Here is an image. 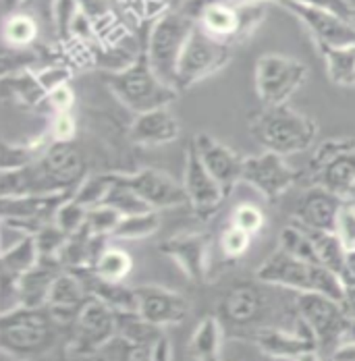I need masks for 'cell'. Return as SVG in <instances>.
I'll return each mask as SVG.
<instances>
[{
	"instance_id": "obj_1",
	"label": "cell",
	"mask_w": 355,
	"mask_h": 361,
	"mask_svg": "<svg viewBox=\"0 0 355 361\" xmlns=\"http://www.w3.org/2000/svg\"><path fill=\"white\" fill-rule=\"evenodd\" d=\"M85 179V160L73 144L50 142L32 164L17 171H2V197L75 193Z\"/></svg>"
},
{
	"instance_id": "obj_2",
	"label": "cell",
	"mask_w": 355,
	"mask_h": 361,
	"mask_svg": "<svg viewBox=\"0 0 355 361\" xmlns=\"http://www.w3.org/2000/svg\"><path fill=\"white\" fill-rule=\"evenodd\" d=\"M249 129L258 144L279 156L310 149L318 135V123L289 104L264 106L251 118Z\"/></svg>"
},
{
	"instance_id": "obj_3",
	"label": "cell",
	"mask_w": 355,
	"mask_h": 361,
	"mask_svg": "<svg viewBox=\"0 0 355 361\" xmlns=\"http://www.w3.org/2000/svg\"><path fill=\"white\" fill-rule=\"evenodd\" d=\"M255 279L260 283L297 293H322L339 301L345 293V283L341 276H337L322 264L293 257L281 247L255 270Z\"/></svg>"
},
{
	"instance_id": "obj_4",
	"label": "cell",
	"mask_w": 355,
	"mask_h": 361,
	"mask_svg": "<svg viewBox=\"0 0 355 361\" xmlns=\"http://www.w3.org/2000/svg\"><path fill=\"white\" fill-rule=\"evenodd\" d=\"M110 92L131 110L133 114H142L150 110L171 106L177 100L179 90L164 83L148 63L145 52L140 54L125 69L107 73L104 77Z\"/></svg>"
},
{
	"instance_id": "obj_5",
	"label": "cell",
	"mask_w": 355,
	"mask_h": 361,
	"mask_svg": "<svg viewBox=\"0 0 355 361\" xmlns=\"http://www.w3.org/2000/svg\"><path fill=\"white\" fill-rule=\"evenodd\" d=\"M52 316L46 307H15L0 316L2 353L28 360L48 351L54 343Z\"/></svg>"
},
{
	"instance_id": "obj_6",
	"label": "cell",
	"mask_w": 355,
	"mask_h": 361,
	"mask_svg": "<svg viewBox=\"0 0 355 361\" xmlns=\"http://www.w3.org/2000/svg\"><path fill=\"white\" fill-rule=\"evenodd\" d=\"M195 30V21L187 17L183 11L164 13L150 30L145 56L154 73L169 85L179 90V61L183 48L191 32Z\"/></svg>"
},
{
	"instance_id": "obj_7",
	"label": "cell",
	"mask_w": 355,
	"mask_h": 361,
	"mask_svg": "<svg viewBox=\"0 0 355 361\" xmlns=\"http://www.w3.org/2000/svg\"><path fill=\"white\" fill-rule=\"evenodd\" d=\"M308 79V67L284 54H262L255 63V92L264 106L287 104Z\"/></svg>"
},
{
	"instance_id": "obj_8",
	"label": "cell",
	"mask_w": 355,
	"mask_h": 361,
	"mask_svg": "<svg viewBox=\"0 0 355 361\" xmlns=\"http://www.w3.org/2000/svg\"><path fill=\"white\" fill-rule=\"evenodd\" d=\"M231 44L216 39L195 25L179 61V92L193 87L195 83L227 67V63L231 61Z\"/></svg>"
},
{
	"instance_id": "obj_9",
	"label": "cell",
	"mask_w": 355,
	"mask_h": 361,
	"mask_svg": "<svg viewBox=\"0 0 355 361\" xmlns=\"http://www.w3.org/2000/svg\"><path fill=\"white\" fill-rule=\"evenodd\" d=\"M297 316L314 330L318 345H341L354 324L343 303L322 293H299Z\"/></svg>"
},
{
	"instance_id": "obj_10",
	"label": "cell",
	"mask_w": 355,
	"mask_h": 361,
	"mask_svg": "<svg viewBox=\"0 0 355 361\" xmlns=\"http://www.w3.org/2000/svg\"><path fill=\"white\" fill-rule=\"evenodd\" d=\"M71 351L77 355H94L119 336L116 312L96 297H90L71 324Z\"/></svg>"
},
{
	"instance_id": "obj_11",
	"label": "cell",
	"mask_w": 355,
	"mask_h": 361,
	"mask_svg": "<svg viewBox=\"0 0 355 361\" xmlns=\"http://www.w3.org/2000/svg\"><path fill=\"white\" fill-rule=\"evenodd\" d=\"M277 4L284 6L293 17H297L306 30L312 34L316 46L320 48H335V46H349L355 44L354 21L322 8L314 4H306L299 0H279Z\"/></svg>"
},
{
	"instance_id": "obj_12",
	"label": "cell",
	"mask_w": 355,
	"mask_h": 361,
	"mask_svg": "<svg viewBox=\"0 0 355 361\" xmlns=\"http://www.w3.org/2000/svg\"><path fill=\"white\" fill-rule=\"evenodd\" d=\"M297 171L284 162V156L264 149L258 156L243 158L241 180L262 193L268 202H275L297 180Z\"/></svg>"
},
{
	"instance_id": "obj_13",
	"label": "cell",
	"mask_w": 355,
	"mask_h": 361,
	"mask_svg": "<svg viewBox=\"0 0 355 361\" xmlns=\"http://www.w3.org/2000/svg\"><path fill=\"white\" fill-rule=\"evenodd\" d=\"M183 187L187 191V200H189L193 214L200 220H210L218 212L220 204L227 200L222 187L208 173V169L200 160L193 144L187 145V154H185Z\"/></svg>"
},
{
	"instance_id": "obj_14",
	"label": "cell",
	"mask_w": 355,
	"mask_h": 361,
	"mask_svg": "<svg viewBox=\"0 0 355 361\" xmlns=\"http://www.w3.org/2000/svg\"><path fill=\"white\" fill-rule=\"evenodd\" d=\"M119 180L129 185L152 210H167L189 204L183 183L171 179L158 169H142L133 175H116Z\"/></svg>"
},
{
	"instance_id": "obj_15",
	"label": "cell",
	"mask_w": 355,
	"mask_h": 361,
	"mask_svg": "<svg viewBox=\"0 0 355 361\" xmlns=\"http://www.w3.org/2000/svg\"><path fill=\"white\" fill-rule=\"evenodd\" d=\"M253 343L255 347L264 353L270 355L275 360L295 361L301 357L303 353L310 351H318V338L314 334V330L306 324L299 316L295 320V330H281V328H264L258 330L253 334Z\"/></svg>"
},
{
	"instance_id": "obj_16",
	"label": "cell",
	"mask_w": 355,
	"mask_h": 361,
	"mask_svg": "<svg viewBox=\"0 0 355 361\" xmlns=\"http://www.w3.org/2000/svg\"><path fill=\"white\" fill-rule=\"evenodd\" d=\"M160 252L169 255L191 283H206L208 279V252L210 237L204 233H181L164 243H160Z\"/></svg>"
},
{
	"instance_id": "obj_17",
	"label": "cell",
	"mask_w": 355,
	"mask_h": 361,
	"mask_svg": "<svg viewBox=\"0 0 355 361\" xmlns=\"http://www.w3.org/2000/svg\"><path fill=\"white\" fill-rule=\"evenodd\" d=\"M191 144L195 147L200 160L204 162V166L208 169V173L218 180L224 195L229 197L233 187L241 180L243 158L237 152H233L231 147H227L224 144H220L218 140H214L212 135H208V133L193 135Z\"/></svg>"
},
{
	"instance_id": "obj_18",
	"label": "cell",
	"mask_w": 355,
	"mask_h": 361,
	"mask_svg": "<svg viewBox=\"0 0 355 361\" xmlns=\"http://www.w3.org/2000/svg\"><path fill=\"white\" fill-rule=\"evenodd\" d=\"M138 295V314L154 326L181 324L189 314V303L183 295L175 290L158 287V285H142L136 287Z\"/></svg>"
},
{
	"instance_id": "obj_19",
	"label": "cell",
	"mask_w": 355,
	"mask_h": 361,
	"mask_svg": "<svg viewBox=\"0 0 355 361\" xmlns=\"http://www.w3.org/2000/svg\"><path fill=\"white\" fill-rule=\"evenodd\" d=\"M343 206H345V197L324 189L322 185H316L299 197L293 220L306 228L335 231L337 216Z\"/></svg>"
},
{
	"instance_id": "obj_20",
	"label": "cell",
	"mask_w": 355,
	"mask_h": 361,
	"mask_svg": "<svg viewBox=\"0 0 355 361\" xmlns=\"http://www.w3.org/2000/svg\"><path fill=\"white\" fill-rule=\"evenodd\" d=\"M88 299H90V293L85 289L83 281L71 270H63L50 289L46 310L50 312L54 322L73 324Z\"/></svg>"
},
{
	"instance_id": "obj_21",
	"label": "cell",
	"mask_w": 355,
	"mask_h": 361,
	"mask_svg": "<svg viewBox=\"0 0 355 361\" xmlns=\"http://www.w3.org/2000/svg\"><path fill=\"white\" fill-rule=\"evenodd\" d=\"M179 135H181V127L177 116L169 110V106L136 114V121L129 131V140L142 147L171 144Z\"/></svg>"
},
{
	"instance_id": "obj_22",
	"label": "cell",
	"mask_w": 355,
	"mask_h": 361,
	"mask_svg": "<svg viewBox=\"0 0 355 361\" xmlns=\"http://www.w3.org/2000/svg\"><path fill=\"white\" fill-rule=\"evenodd\" d=\"M65 268L59 264H48L40 262L36 268L25 272L23 276L17 279V289H19V305L21 307H46L50 289L56 281V276Z\"/></svg>"
},
{
	"instance_id": "obj_23",
	"label": "cell",
	"mask_w": 355,
	"mask_h": 361,
	"mask_svg": "<svg viewBox=\"0 0 355 361\" xmlns=\"http://www.w3.org/2000/svg\"><path fill=\"white\" fill-rule=\"evenodd\" d=\"M260 310H262V295L253 285L248 283L235 285L222 299V316L231 324L246 326L253 322Z\"/></svg>"
},
{
	"instance_id": "obj_24",
	"label": "cell",
	"mask_w": 355,
	"mask_h": 361,
	"mask_svg": "<svg viewBox=\"0 0 355 361\" xmlns=\"http://www.w3.org/2000/svg\"><path fill=\"white\" fill-rule=\"evenodd\" d=\"M314 173L318 177V185H322L324 189L341 197H347V193L355 185V149L337 156L335 160H330L328 164H324Z\"/></svg>"
},
{
	"instance_id": "obj_25",
	"label": "cell",
	"mask_w": 355,
	"mask_h": 361,
	"mask_svg": "<svg viewBox=\"0 0 355 361\" xmlns=\"http://www.w3.org/2000/svg\"><path fill=\"white\" fill-rule=\"evenodd\" d=\"M222 347V326L216 316H206L195 326L189 338V357L191 361H220Z\"/></svg>"
},
{
	"instance_id": "obj_26",
	"label": "cell",
	"mask_w": 355,
	"mask_h": 361,
	"mask_svg": "<svg viewBox=\"0 0 355 361\" xmlns=\"http://www.w3.org/2000/svg\"><path fill=\"white\" fill-rule=\"evenodd\" d=\"M306 228V226H303ZM314 247L318 262L328 268L330 272H335L337 276L343 279L345 283V268H347V247L343 245V241L337 237L335 231H316V228H306Z\"/></svg>"
},
{
	"instance_id": "obj_27",
	"label": "cell",
	"mask_w": 355,
	"mask_h": 361,
	"mask_svg": "<svg viewBox=\"0 0 355 361\" xmlns=\"http://www.w3.org/2000/svg\"><path fill=\"white\" fill-rule=\"evenodd\" d=\"M40 19L36 15H32L30 11H17L4 17L2 23V37H4V46L6 48H17V50H25L32 48L36 44L40 36Z\"/></svg>"
},
{
	"instance_id": "obj_28",
	"label": "cell",
	"mask_w": 355,
	"mask_h": 361,
	"mask_svg": "<svg viewBox=\"0 0 355 361\" xmlns=\"http://www.w3.org/2000/svg\"><path fill=\"white\" fill-rule=\"evenodd\" d=\"M2 87H4V96H13L17 102L25 104V106H32V109L44 106L46 92L40 85L36 73H32L30 69L4 73L2 75Z\"/></svg>"
},
{
	"instance_id": "obj_29",
	"label": "cell",
	"mask_w": 355,
	"mask_h": 361,
	"mask_svg": "<svg viewBox=\"0 0 355 361\" xmlns=\"http://www.w3.org/2000/svg\"><path fill=\"white\" fill-rule=\"evenodd\" d=\"M328 79L343 87H355V44L320 48Z\"/></svg>"
},
{
	"instance_id": "obj_30",
	"label": "cell",
	"mask_w": 355,
	"mask_h": 361,
	"mask_svg": "<svg viewBox=\"0 0 355 361\" xmlns=\"http://www.w3.org/2000/svg\"><path fill=\"white\" fill-rule=\"evenodd\" d=\"M116 326H119V338L129 345L140 347H152L154 341L164 334L160 326H154L142 318L138 312H119L116 314Z\"/></svg>"
},
{
	"instance_id": "obj_31",
	"label": "cell",
	"mask_w": 355,
	"mask_h": 361,
	"mask_svg": "<svg viewBox=\"0 0 355 361\" xmlns=\"http://www.w3.org/2000/svg\"><path fill=\"white\" fill-rule=\"evenodd\" d=\"M40 264V250H37L36 237L28 235L19 239L15 245L2 250V272H8L13 276H23L32 268Z\"/></svg>"
},
{
	"instance_id": "obj_32",
	"label": "cell",
	"mask_w": 355,
	"mask_h": 361,
	"mask_svg": "<svg viewBox=\"0 0 355 361\" xmlns=\"http://www.w3.org/2000/svg\"><path fill=\"white\" fill-rule=\"evenodd\" d=\"M92 270L104 281L123 283L129 276V272L133 270V259L129 253L119 250V247H107L96 259Z\"/></svg>"
},
{
	"instance_id": "obj_33",
	"label": "cell",
	"mask_w": 355,
	"mask_h": 361,
	"mask_svg": "<svg viewBox=\"0 0 355 361\" xmlns=\"http://www.w3.org/2000/svg\"><path fill=\"white\" fill-rule=\"evenodd\" d=\"M110 177H112V187H110L107 200H104V204H107V206L114 208V210H116V212H121L123 216L142 214V212L152 210V208L143 202L142 197H140V195H138L129 185H125L123 180H119V177H116V175H112V173H110Z\"/></svg>"
},
{
	"instance_id": "obj_34",
	"label": "cell",
	"mask_w": 355,
	"mask_h": 361,
	"mask_svg": "<svg viewBox=\"0 0 355 361\" xmlns=\"http://www.w3.org/2000/svg\"><path fill=\"white\" fill-rule=\"evenodd\" d=\"M160 228V214L158 210H148L142 214H131V216H123L119 226L114 228L112 237L114 239H145L150 235H154Z\"/></svg>"
},
{
	"instance_id": "obj_35",
	"label": "cell",
	"mask_w": 355,
	"mask_h": 361,
	"mask_svg": "<svg viewBox=\"0 0 355 361\" xmlns=\"http://www.w3.org/2000/svg\"><path fill=\"white\" fill-rule=\"evenodd\" d=\"M281 250L289 253V255H293V257L320 264L318 255H316V247H314L308 231L299 222H295V220L287 228H283V233H281Z\"/></svg>"
},
{
	"instance_id": "obj_36",
	"label": "cell",
	"mask_w": 355,
	"mask_h": 361,
	"mask_svg": "<svg viewBox=\"0 0 355 361\" xmlns=\"http://www.w3.org/2000/svg\"><path fill=\"white\" fill-rule=\"evenodd\" d=\"M37 250H40V262H48V264H59L61 266V253L65 250L67 241H69V233H65L61 226H56L54 222L46 224L42 231H37L36 235Z\"/></svg>"
},
{
	"instance_id": "obj_37",
	"label": "cell",
	"mask_w": 355,
	"mask_h": 361,
	"mask_svg": "<svg viewBox=\"0 0 355 361\" xmlns=\"http://www.w3.org/2000/svg\"><path fill=\"white\" fill-rule=\"evenodd\" d=\"M112 187V177L108 175H94V177H85L79 183V187L75 189L73 197L83 204L85 208H96L100 204H104L108 191Z\"/></svg>"
},
{
	"instance_id": "obj_38",
	"label": "cell",
	"mask_w": 355,
	"mask_h": 361,
	"mask_svg": "<svg viewBox=\"0 0 355 361\" xmlns=\"http://www.w3.org/2000/svg\"><path fill=\"white\" fill-rule=\"evenodd\" d=\"M48 147V144H2V171H17L32 164L40 154Z\"/></svg>"
},
{
	"instance_id": "obj_39",
	"label": "cell",
	"mask_w": 355,
	"mask_h": 361,
	"mask_svg": "<svg viewBox=\"0 0 355 361\" xmlns=\"http://www.w3.org/2000/svg\"><path fill=\"white\" fill-rule=\"evenodd\" d=\"M121 218H123L121 212H116L114 208H110L107 204H100V206L88 210L85 226L96 237H112V233L119 226Z\"/></svg>"
},
{
	"instance_id": "obj_40",
	"label": "cell",
	"mask_w": 355,
	"mask_h": 361,
	"mask_svg": "<svg viewBox=\"0 0 355 361\" xmlns=\"http://www.w3.org/2000/svg\"><path fill=\"white\" fill-rule=\"evenodd\" d=\"M88 210L90 208H85L83 204H79L75 197H69V200H65L63 204H61V208L56 210V216H54V224L56 226H61L65 233H77L79 228H83V224H85V218H88Z\"/></svg>"
},
{
	"instance_id": "obj_41",
	"label": "cell",
	"mask_w": 355,
	"mask_h": 361,
	"mask_svg": "<svg viewBox=\"0 0 355 361\" xmlns=\"http://www.w3.org/2000/svg\"><path fill=\"white\" fill-rule=\"evenodd\" d=\"M349 149H355V137H337V140L322 142L312 156V171H318L324 164H328L330 160H335L337 156Z\"/></svg>"
},
{
	"instance_id": "obj_42",
	"label": "cell",
	"mask_w": 355,
	"mask_h": 361,
	"mask_svg": "<svg viewBox=\"0 0 355 361\" xmlns=\"http://www.w3.org/2000/svg\"><path fill=\"white\" fill-rule=\"evenodd\" d=\"M218 243H220V250H222V253L227 257H241L249 250V245H251V235L246 233V231H241L235 224H229L220 233Z\"/></svg>"
},
{
	"instance_id": "obj_43",
	"label": "cell",
	"mask_w": 355,
	"mask_h": 361,
	"mask_svg": "<svg viewBox=\"0 0 355 361\" xmlns=\"http://www.w3.org/2000/svg\"><path fill=\"white\" fill-rule=\"evenodd\" d=\"M264 222H266L264 212L253 204H239L231 214V224L239 226L241 231L249 233L251 237L258 235L264 228Z\"/></svg>"
},
{
	"instance_id": "obj_44",
	"label": "cell",
	"mask_w": 355,
	"mask_h": 361,
	"mask_svg": "<svg viewBox=\"0 0 355 361\" xmlns=\"http://www.w3.org/2000/svg\"><path fill=\"white\" fill-rule=\"evenodd\" d=\"M81 13V6L77 0H56L54 4V30H56V36L61 39H67L71 37V30L77 15Z\"/></svg>"
},
{
	"instance_id": "obj_45",
	"label": "cell",
	"mask_w": 355,
	"mask_h": 361,
	"mask_svg": "<svg viewBox=\"0 0 355 361\" xmlns=\"http://www.w3.org/2000/svg\"><path fill=\"white\" fill-rule=\"evenodd\" d=\"M77 133V125L73 118L71 110L69 112H54L50 118V142H63V144H71L73 137Z\"/></svg>"
},
{
	"instance_id": "obj_46",
	"label": "cell",
	"mask_w": 355,
	"mask_h": 361,
	"mask_svg": "<svg viewBox=\"0 0 355 361\" xmlns=\"http://www.w3.org/2000/svg\"><path fill=\"white\" fill-rule=\"evenodd\" d=\"M335 233L343 241V245L347 247V252L355 250V206L345 202V206L341 208V212L337 216Z\"/></svg>"
},
{
	"instance_id": "obj_47",
	"label": "cell",
	"mask_w": 355,
	"mask_h": 361,
	"mask_svg": "<svg viewBox=\"0 0 355 361\" xmlns=\"http://www.w3.org/2000/svg\"><path fill=\"white\" fill-rule=\"evenodd\" d=\"M36 77L37 81H40V85L44 87L46 96H48L50 92H54V90H59V87H63V85L69 83V79H71V69L65 67V65H50V67L40 69V71L36 73Z\"/></svg>"
},
{
	"instance_id": "obj_48",
	"label": "cell",
	"mask_w": 355,
	"mask_h": 361,
	"mask_svg": "<svg viewBox=\"0 0 355 361\" xmlns=\"http://www.w3.org/2000/svg\"><path fill=\"white\" fill-rule=\"evenodd\" d=\"M73 104H75V92H73V87L69 83L59 87V90H54V92H50L46 96V100H44V106L50 110V114H54V112H69L73 109Z\"/></svg>"
},
{
	"instance_id": "obj_49",
	"label": "cell",
	"mask_w": 355,
	"mask_h": 361,
	"mask_svg": "<svg viewBox=\"0 0 355 361\" xmlns=\"http://www.w3.org/2000/svg\"><path fill=\"white\" fill-rule=\"evenodd\" d=\"M54 4L56 0H23V11H30L32 15H36L42 23H52Z\"/></svg>"
},
{
	"instance_id": "obj_50",
	"label": "cell",
	"mask_w": 355,
	"mask_h": 361,
	"mask_svg": "<svg viewBox=\"0 0 355 361\" xmlns=\"http://www.w3.org/2000/svg\"><path fill=\"white\" fill-rule=\"evenodd\" d=\"M299 2H306V4H314V6H322V8H328L349 21H354L355 17V6L349 4V0H299Z\"/></svg>"
},
{
	"instance_id": "obj_51",
	"label": "cell",
	"mask_w": 355,
	"mask_h": 361,
	"mask_svg": "<svg viewBox=\"0 0 355 361\" xmlns=\"http://www.w3.org/2000/svg\"><path fill=\"white\" fill-rule=\"evenodd\" d=\"M150 357L152 361H173V345L167 334H160L154 345L150 347Z\"/></svg>"
},
{
	"instance_id": "obj_52",
	"label": "cell",
	"mask_w": 355,
	"mask_h": 361,
	"mask_svg": "<svg viewBox=\"0 0 355 361\" xmlns=\"http://www.w3.org/2000/svg\"><path fill=\"white\" fill-rule=\"evenodd\" d=\"M121 361H152V357H150V347H140V345L125 343Z\"/></svg>"
},
{
	"instance_id": "obj_53",
	"label": "cell",
	"mask_w": 355,
	"mask_h": 361,
	"mask_svg": "<svg viewBox=\"0 0 355 361\" xmlns=\"http://www.w3.org/2000/svg\"><path fill=\"white\" fill-rule=\"evenodd\" d=\"M332 361H355V341L337 345L332 351Z\"/></svg>"
},
{
	"instance_id": "obj_54",
	"label": "cell",
	"mask_w": 355,
	"mask_h": 361,
	"mask_svg": "<svg viewBox=\"0 0 355 361\" xmlns=\"http://www.w3.org/2000/svg\"><path fill=\"white\" fill-rule=\"evenodd\" d=\"M343 310L347 312V316L355 320V285H345V293H343Z\"/></svg>"
},
{
	"instance_id": "obj_55",
	"label": "cell",
	"mask_w": 355,
	"mask_h": 361,
	"mask_svg": "<svg viewBox=\"0 0 355 361\" xmlns=\"http://www.w3.org/2000/svg\"><path fill=\"white\" fill-rule=\"evenodd\" d=\"M345 285H355V250L347 252V268H345Z\"/></svg>"
},
{
	"instance_id": "obj_56",
	"label": "cell",
	"mask_w": 355,
	"mask_h": 361,
	"mask_svg": "<svg viewBox=\"0 0 355 361\" xmlns=\"http://www.w3.org/2000/svg\"><path fill=\"white\" fill-rule=\"evenodd\" d=\"M295 361H322V360H320L318 351H310V353H303L301 357H297Z\"/></svg>"
},
{
	"instance_id": "obj_57",
	"label": "cell",
	"mask_w": 355,
	"mask_h": 361,
	"mask_svg": "<svg viewBox=\"0 0 355 361\" xmlns=\"http://www.w3.org/2000/svg\"><path fill=\"white\" fill-rule=\"evenodd\" d=\"M345 202H347V204H351V206H355V185H354V187H351V191L347 193Z\"/></svg>"
},
{
	"instance_id": "obj_58",
	"label": "cell",
	"mask_w": 355,
	"mask_h": 361,
	"mask_svg": "<svg viewBox=\"0 0 355 361\" xmlns=\"http://www.w3.org/2000/svg\"><path fill=\"white\" fill-rule=\"evenodd\" d=\"M281 361H283V360H281ZM284 361H287V360H284Z\"/></svg>"
},
{
	"instance_id": "obj_59",
	"label": "cell",
	"mask_w": 355,
	"mask_h": 361,
	"mask_svg": "<svg viewBox=\"0 0 355 361\" xmlns=\"http://www.w3.org/2000/svg\"><path fill=\"white\" fill-rule=\"evenodd\" d=\"M354 6H355V4H354Z\"/></svg>"
}]
</instances>
